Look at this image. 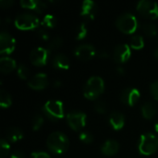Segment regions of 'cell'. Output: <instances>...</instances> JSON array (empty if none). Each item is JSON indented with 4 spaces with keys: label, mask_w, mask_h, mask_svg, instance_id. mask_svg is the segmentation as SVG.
Returning <instances> with one entry per match:
<instances>
[{
    "label": "cell",
    "mask_w": 158,
    "mask_h": 158,
    "mask_svg": "<svg viewBox=\"0 0 158 158\" xmlns=\"http://www.w3.org/2000/svg\"><path fill=\"white\" fill-rule=\"evenodd\" d=\"M16 67H17V63L11 57L6 56L0 59V71L2 73H5V74L10 73L11 71L15 69Z\"/></svg>",
    "instance_id": "cell-19"
},
{
    "label": "cell",
    "mask_w": 158,
    "mask_h": 158,
    "mask_svg": "<svg viewBox=\"0 0 158 158\" xmlns=\"http://www.w3.org/2000/svg\"><path fill=\"white\" fill-rule=\"evenodd\" d=\"M157 113V107L155 104L151 102H147L143 105L142 106V114L144 118L146 119H152L156 117Z\"/></svg>",
    "instance_id": "cell-22"
},
{
    "label": "cell",
    "mask_w": 158,
    "mask_h": 158,
    "mask_svg": "<svg viewBox=\"0 0 158 158\" xmlns=\"http://www.w3.org/2000/svg\"><path fill=\"white\" fill-rule=\"evenodd\" d=\"M6 140L10 143H16L23 138V132L18 128H8L6 131Z\"/></svg>",
    "instance_id": "cell-21"
},
{
    "label": "cell",
    "mask_w": 158,
    "mask_h": 158,
    "mask_svg": "<svg viewBox=\"0 0 158 158\" xmlns=\"http://www.w3.org/2000/svg\"><path fill=\"white\" fill-rule=\"evenodd\" d=\"M99 56H100L101 58H107V57H108V54H107L106 51H101V52L99 53Z\"/></svg>",
    "instance_id": "cell-39"
},
{
    "label": "cell",
    "mask_w": 158,
    "mask_h": 158,
    "mask_svg": "<svg viewBox=\"0 0 158 158\" xmlns=\"http://www.w3.org/2000/svg\"><path fill=\"white\" fill-rule=\"evenodd\" d=\"M109 123L114 130L119 131L123 128V126L125 124V118H124L123 114H121L120 112L114 111L110 114Z\"/></svg>",
    "instance_id": "cell-17"
},
{
    "label": "cell",
    "mask_w": 158,
    "mask_h": 158,
    "mask_svg": "<svg viewBox=\"0 0 158 158\" xmlns=\"http://www.w3.org/2000/svg\"><path fill=\"white\" fill-rule=\"evenodd\" d=\"M53 65L57 69H68L69 68V59L64 54H56L53 58Z\"/></svg>",
    "instance_id": "cell-20"
},
{
    "label": "cell",
    "mask_w": 158,
    "mask_h": 158,
    "mask_svg": "<svg viewBox=\"0 0 158 158\" xmlns=\"http://www.w3.org/2000/svg\"><path fill=\"white\" fill-rule=\"evenodd\" d=\"M79 138L83 143H86V144H90L94 141V137L90 132H81L80 133Z\"/></svg>",
    "instance_id": "cell-32"
},
{
    "label": "cell",
    "mask_w": 158,
    "mask_h": 158,
    "mask_svg": "<svg viewBox=\"0 0 158 158\" xmlns=\"http://www.w3.org/2000/svg\"><path fill=\"white\" fill-rule=\"evenodd\" d=\"M16 45V40L7 31H1L0 33V53L2 55L11 54Z\"/></svg>",
    "instance_id": "cell-9"
},
{
    "label": "cell",
    "mask_w": 158,
    "mask_h": 158,
    "mask_svg": "<svg viewBox=\"0 0 158 158\" xmlns=\"http://www.w3.org/2000/svg\"><path fill=\"white\" fill-rule=\"evenodd\" d=\"M143 31L149 37H154L157 34V27L153 23H146L143 27Z\"/></svg>",
    "instance_id": "cell-28"
},
{
    "label": "cell",
    "mask_w": 158,
    "mask_h": 158,
    "mask_svg": "<svg viewBox=\"0 0 158 158\" xmlns=\"http://www.w3.org/2000/svg\"><path fill=\"white\" fill-rule=\"evenodd\" d=\"M20 6L24 8L31 9L38 13H43L46 8V4L39 0H21Z\"/></svg>",
    "instance_id": "cell-16"
},
{
    "label": "cell",
    "mask_w": 158,
    "mask_h": 158,
    "mask_svg": "<svg viewBox=\"0 0 158 158\" xmlns=\"http://www.w3.org/2000/svg\"><path fill=\"white\" fill-rule=\"evenodd\" d=\"M150 92H151V94L153 95V97L158 100V81H154L151 86H150Z\"/></svg>",
    "instance_id": "cell-35"
},
{
    "label": "cell",
    "mask_w": 158,
    "mask_h": 158,
    "mask_svg": "<svg viewBox=\"0 0 158 158\" xmlns=\"http://www.w3.org/2000/svg\"><path fill=\"white\" fill-rule=\"evenodd\" d=\"M74 54L79 59L86 61V60L92 59L95 56L96 51H95V48L94 47V45H92L90 44H83L79 45L74 50Z\"/></svg>",
    "instance_id": "cell-12"
},
{
    "label": "cell",
    "mask_w": 158,
    "mask_h": 158,
    "mask_svg": "<svg viewBox=\"0 0 158 158\" xmlns=\"http://www.w3.org/2000/svg\"><path fill=\"white\" fill-rule=\"evenodd\" d=\"M9 149H10L9 143L6 139H2L0 141V158L7 157Z\"/></svg>",
    "instance_id": "cell-27"
},
{
    "label": "cell",
    "mask_w": 158,
    "mask_h": 158,
    "mask_svg": "<svg viewBox=\"0 0 158 158\" xmlns=\"http://www.w3.org/2000/svg\"><path fill=\"white\" fill-rule=\"evenodd\" d=\"M41 24L44 28H54L57 24V19L52 14H47L44 17Z\"/></svg>",
    "instance_id": "cell-24"
},
{
    "label": "cell",
    "mask_w": 158,
    "mask_h": 158,
    "mask_svg": "<svg viewBox=\"0 0 158 158\" xmlns=\"http://www.w3.org/2000/svg\"><path fill=\"white\" fill-rule=\"evenodd\" d=\"M10 158H25V156H24V154H23L22 152H20V151H16V152H14V153L11 155Z\"/></svg>",
    "instance_id": "cell-38"
},
{
    "label": "cell",
    "mask_w": 158,
    "mask_h": 158,
    "mask_svg": "<svg viewBox=\"0 0 158 158\" xmlns=\"http://www.w3.org/2000/svg\"><path fill=\"white\" fill-rule=\"evenodd\" d=\"M106 105L104 101H97L94 104V110L99 114H105L106 112Z\"/></svg>",
    "instance_id": "cell-33"
},
{
    "label": "cell",
    "mask_w": 158,
    "mask_h": 158,
    "mask_svg": "<svg viewBox=\"0 0 158 158\" xmlns=\"http://www.w3.org/2000/svg\"><path fill=\"white\" fill-rule=\"evenodd\" d=\"M119 149V144L117 141L115 140H108L106 141L101 147V151L105 156H111L116 155L118 152Z\"/></svg>",
    "instance_id": "cell-18"
},
{
    "label": "cell",
    "mask_w": 158,
    "mask_h": 158,
    "mask_svg": "<svg viewBox=\"0 0 158 158\" xmlns=\"http://www.w3.org/2000/svg\"><path fill=\"white\" fill-rule=\"evenodd\" d=\"M11 104H12V98L10 94L6 91L2 89L0 91V106L3 108H7L11 106Z\"/></svg>",
    "instance_id": "cell-23"
},
{
    "label": "cell",
    "mask_w": 158,
    "mask_h": 158,
    "mask_svg": "<svg viewBox=\"0 0 158 158\" xmlns=\"http://www.w3.org/2000/svg\"><path fill=\"white\" fill-rule=\"evenodd\" d=\"M117 72H118L119 75H123L124 72H125V70H124V69H123L122 67H118V68H117Z\"/></svg>",
    "instance_id": "cell-40"
},
{
    "label": "cell",
    "mask_w": 158,
    "mask_h": 158,
    "mask_svg": "<svg viewBox=\"0 0 158 158\" xmlns=\"http://www.w3.org/2000/svg\"><path fill=\"white\" fill-rule=\"evenodd\" d=\"M43 112L44 116L50 120L56 121L64 118V107L61 101L49 100L43 106Z\"/></svg>",
    "instance_id": "cell-5"
},
{
    "label": "cell",
    "mask_w": 158,
    "mask_h": 158,
    "mask_svg": "<svg viewBox=\"0 0 158 158\" xmlns=\"http://www.w3.org/2000/svg\"><path fill=\"white\" fill-rule=\"evenodd\" d=\"M15 25L19 30H33L40 25V20L33 14L21 13L15 19Z\"/></svg>",
    "instance_id": "cell-6"
},
{
    "label": "cell",
    "mask_w": 158,
    "mask_h": 158,
    "mask_svg": "<svg viewBox=\"0 0 158 158\" xmlns=\"http://www.w3.org/2000/svg\"><path fill=\"white\" fill-rule=\"evenodd\" d=\"M54 86H55L56 88H59V87L61 86V82H60V81H56L54 82Z\"/></svg>",
    "instance_id": "cell-41"
},
{
    "label": "cell",
    "mask_w": 158,
    "mask_h": 158,
    "mask_svg": "<svg viewBox=\"0 0 158 158\" xmlns=\"http://www.w3.org/2000/svg\"><path fill=\"white\" fill-rule=\"evenodd\" d=\"M37 34L44 41H46V40L49 39V33H48L46 28H44V27L43 28H39L38 31H37Z\"/></svg>",
    "instance_id": "cell-34"
},
{
    "label": "cell",
    "mask_w": 158,
    "mask_h": 158,
    "mask_svg": "<svg viewBox=\"0 0 158 158\" xmlns=\"http://www.w3.org/2000/svg\"><path fill=\"white\" fill-rule=\"evenodd\" d=\"M46 145L53 154L62 155L68 150L69 141L66 134L60 131H56L48 136L46 140Z\"/></svg>",
    "instance_id": "cell-1"
},
{
    "label": "cell",
    "mask_w": 158,
    "mask_h": 158,
    "mask_svg": "<svg viewBox=\"0 0 158 158\" xmlns=\"http://www.w3.org/2000/svg\"><path fill=\"white\" fill-rule=\"evenodd\" d=\"M140 96H141V94L138 89L130 87V88H126L123 90L120 95V100L123 104L130 106H133L139 101Z\"/></svg>",
    "instance_id": "cell-11"
},
{
    "label": "cell",
    "mask_w": 158,
    "mask_h": 158,
    "mask_svg": "<svg viewBox=\"0 0 158 158\" xmlns=\"http://www.w3.org/2000/svg\"><path fill=\"white\" fill-rule=\"evenodd\" d=\"M116 25L118 29L127 34L133 33L138 28V19L137 18L129 12L121 14L116 20Z\"/></svg>",
    "instance_id": "cell-4"
},
{
    "label": "cell",
    "mask_w": 158,
    "mask_h": 158,
    "mask_svg": "<svg viewBox=\"0 0 158 158\" xmlns=\"http://www.w3.org/2000/svg\"><path fill=\"white\" fill-rule=\"evenodd\" d=\"M155 130H156V131L158 133V121L156 123V125H155Z\"/></svg>",
    "instance_id": "cell-42"
},
{
    "label": "cell",
    "mask_w": 158,
    "mask_h": 158,
    "mask_svg": "<svg viewBox=\"0 0 158 158\" xmlns=\"http://www.w3.org/2000/svg\"><path fill=\"white\" fill-rule=\"evenodd\" d=\"M63 44V39L59 36H56L54 37L48 44V50L49 51H55L59 49Z\"/></svg>",
    "instance_id": "cell-26"
},
{
    "label": "cell",
    "mask_w": 158,
    "mask_h": 158,
    "mask_svg": "<svg viewBox=\"0 0 158 158\" xmlns=\"http://www.w3.org/2000/svg\"><path fill=\"white\" fill-rule=\"evenodd\" d=\"M86 115L83 112L72 111L67 115V122L73 131H81L86 124Z\"/></svg>",
    "instance_id": "cell-8"
},
{
    "label": "cell",
    "mask_w": 158,
    "mask_h": 158,
    "mask_svg": "<svg viewBox=\"0 0 158 158\" xmlns=\"http://www.w3.org/2000/svg\"><path fill=\"white\" fill-rule=\"evenodd\" d=\"M88 33V30L86 27L85 23H81L78 28H77V31H76V36H77V40H81L83 38L86 37Z\"/></svg>",
    "instance_id": "cell-29"
},
{
    "label": "cell",
    "mask_w": 158,
    "mask_h": 158,
    "mask_svg": "<svg viewBox=\"0 0 158 158\" xmlns=\"http://www.w3.org/2000/svg\"><path fill=\"white\" fill-rule=\"evenodd\" d=\"M139 152L143 156H150L158 150V137L156 135L147 132L142 135L139 142Z\"/></svg>",
    "instance_id": "cell-3"
},
{
    "label": "cell",
    "mask_w": 158,
    "mask_h": 158,
    "mask_svg": "<svg viewBox=\"0 0 158 158\" xmlns=\"http://www.w3.org/2000/svg\"><path fill=\"white\" fill-rule=\"evenodd\" d=\"M131 47L128 44L118 45L113 52V58L118 63H124L131 57Z\"/></svg>",
    "instance_id": "cell-14"
},
{
    "label": "cell",
    "mask_w": 158,
    "mask_h": 158,
    "mask_svg": "<svg viewBox=\"0 0 158 158\" xmlns=\"http://www.w3.org/2000/svg\"><path fill=\"white\" fill-rule=\"evenodd\" d=\"M28 85L32 90L41 91L47 87L48 85V78L45 73H38L31 77L28 81Z\"/></svg>",
    "instance_id": "cell-13"
},
{
    "label": "cell",
    "mask_w": 158,
    "mask_h": 158,
    "mask_svg": "<svg viewBox=\"0 0 158 158\" xmlns=\"http://www.w3.org/2000/svg\"><path fill=\"white\" fill-rule=\"evenodd\" d=\"M18 75L22 80L28 79V77L30 75V71H29L28 67L24 64H19L18 67Z\"/></svg>",
    "instance_id": "cell-30"
},
{
    "label": "cell",
    "mask_w": 158,
    "mask_h": 158,
    "mask_svg": "<svg viewBox=\"0 0 158 158\" xmlns=\"http://www.w3.org/2000/svg\"><path fill=\"white\" fill-rule=\"evenodd\" d=\"M131 46L133 49L139 50L144 46V40L141 35H135L131 40Z\"/></svg>",
    "instance_id": "cell-25"
},
{
    "label": "cell",
    "mask_w": 158,
    "mask_h": 158,
    "mask_svg": "<svg viewBox=\"0 0 158 158\" xmlns=\"http://www.w3.org/2000/svg\"><path fill=\"white\" fill-rule=\"evenodd\" d=\"M13 1L12 0H1L0 1V6L2 8H9L12 5H13Z\"/></svg>",
    "instance_id": "cell-37"
},
{
    "label": "cell",
    "mask_w": 158,
    "mask_h": 158,
    "mask_svg": "<svg viewBox=\"0 0 158 158\" xmlns=\"http://www.w3.org/2000/svg\"><path fill=\"white\" fill-rule=\"evenodd\" d=\"M155 56H156V57L158 59V49H156V50L155 51Z\"/></svg>",
    "instance_id": "cell-43"
},
{
    "label": "cell",
    "mask_w": 158,
    "mask_h": 158,
    "mask_svg": "<svg viewBox=\"0 0 158 158\" xmlns=\"http://www.w3.org/2000/svg\"><path fill=\"white\" fill-rule=\"evenodd\" d=\"M105 91V82L102 78L98 76L91 77L84 85L83 94L89 100H95Z\"/></svg>",
    "instance_id": "cell-2"
},
{
    "label": "cell",
    "mask_w": 158,
    "mask_h": 158,
    "mask_svg": "<svg viewBox=\"0 0 158 158\" xmlns=\"http://www.w3.org/2000/svg\"><path fill=\"white\" fill-rule=\"evenodd\" d=\"M50 51L44 47H37L31 52L30 59L34 66H44L47 63Z\"/></svg>",
    "instance_id": "cell-10"
},
{
    "label": "cell",
    "mask_w": 158,
    "mask_h": 158,
    "mask_svg": "<svg viewBox=\"0 0 158 158\" xmlns=\"http://www.w3.org/2000/svg\"><path fill=\"white\" fill-rule=\"evenodd\" d=\"M97 13V5L92 0H85L81 6V16L87 19H94Z\"/></svg>",
    "instance_id": "cell-15"
},
{
    "label": "cell",
    "mask_w": 158,
    "mask_h": 158,
    "mask_svg": "<svg viewBox=\"0 0 158 158\" xmlns=\"http://www.w3.org/2000/svg\"><path fill=\"white\" fill-rule=\"evenodd\" d=\"M31 158H51L50 156L45 153V152H41V151H38V152H33L31 153Z\"/></svg>",
    "instance_id": "cell-36"
},
{
    "label": "cell",
    "mask_w": 158,
    "mask_h": 158,
    "mask_svg": "<svg viewBox=\"0 0 158 158\" xmlns=\"http://www.w3.org/2000/svg\"><path fill=\"white\" fill-rule=\"evenodd\" d=\"M44 118L41 115H36L34 116L32 119V130L33 131H38L41 129V127L44 124Z\"/></svg>",
    "instance_id": "cell-31"
},
{
    "label": "cell",
    "mask_w": 158,
    "mask_h": 158,
    "mask_svg": "<svg viewBox=\"0 0 158 158\" xmlns=\"http://www.w3.org/2000/svg\"><path fill=\"white\" fill-rule=\"evenodd\" d=\"M137 10L143 16L155 19L158 18V4L149 0H142L137 4Z\"/></svg>",
    "instance_id": "cell-7"
}]
</instances>
